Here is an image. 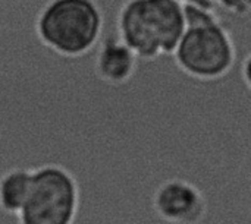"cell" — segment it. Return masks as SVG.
I'll return each instance as SVG.
<instances>
[{"mask_svg": "<svg viewBox=\"0 0 251 224\" xmlns=\"http://www.w3.org/2000/svg\"><path fill=\"white\" fill-rule=\"evenodd\" d=\"M32 186V169L13 167L0 175V211L15 216L24 208Z\"/></svg>", "mask_w": 251, "mask_h": 224, "instance_id": "obj_7", "label": "cell"}, {"mask_svg": "<svg viewBox=\"0 0 251 224\" xmlns=\"http://www.w3.org/2000/svg\"><path fill=\"white\" fill-rule=\"evenodd\" d=\"M219 7L229 12V13H235L238 16H244V15H250L251 13V1H246V0H225V1H219Z\"/></svg>", "mask_w": 251, "mask_h": 224, "instance_id": "obj_8", "label": "cell"}, {"mask_svg": "<svg viewBox=\"0 0 251 224\" xmlns=\"http://www.w3.org/2000/svg\"><path fill=\"white\" fill-rule=\"evenodd\" d=\"M138 62V57L116 34H109L97 45L94 73L106 85L122 87L135 76Z\"/></svg>", "mask_w": 251, "mask_h": 224, "instance_id": "obj_6", "label": "cell"}, {"mask_svg": "<svg viewBox=\"0 0 251 224\" xmlns=\"http://www.w3.org/2000/svg\"><path fill=\"white\" fill-rule=\"evenodd\" d=\"M240 76H241V81L244 82L246 88L251 92V51L243 60V65L240 69Z\"/></svg>", "mask_w": 251, "mask_h": 224, "instance_id": "obj_9", "label": "cell"}, {"mask_svg": "<svg viewBox=\"0 0 251 224\" xmlns=\"http://www.w3.org/2000/svg\"><path fill=\"white\" fill-rule=\"evenodd\" d=\"M81 192L76 178L60 164L32 169L29 197L18 214V224H75Z\"/></svg>", "mask_w": 251, "mask_h": 224, "instance_id": "obj_3", "label": "cell"}, {"mask_svg": "<svg viewBox=\"0 0 251 224\" xmlns=\"http://www.w3.org/2000/svg\"><path fill=\"white\" fill-rule=\"evenodd\" d=\"M34 29L46 48L60 57L78 59L101 41L104 16L93 0H53L38 10Z\"/></svg>", "mask_w": 251, "mask_h": 224, "instance_id": "obj_2", "label": "cell"}, {"mask_svg": "<svg viewBox=\"0 0 251 224\" xmlns=\"http://www.w3.org/2000/svg\"><path fill=\"white\" fill-rule=\"evenodd\" d=\"M185 21L181 0H126L116 16V35L143 62L172 57Z\"/></svg>", "mask_w": 251, "mask_h": 224, "instance_id": "obj_1", "label": "cell"}, {"mask_svg": "<svg viewBox=\"0 0 251 224\" xmlns=\"http://www.w3.org/2000/svg\"><path fill=\"white\" fill-rule=\"evenodd\" d=\"M150 210L165 224H199L207 213V202L194 183L171 176L153 189Z\"/></svg>", "mask_w": 251, "mask_h": 224, "instance_id": "obj_5", "label": "cell"}, {"mask_svg": "<svg viewBox=\"0 0 251 224\" xmlns=\"http://www.w3.org/2000/svg\"><path fill=\"white\" fill-rule=\"evenodd\" d=\"M235 60V43L224 23L185 28L172 56L181 73L200 82H215L228 76Z\"/></svg>", "mask_w": 251, "mask_h": 224, "instance_id": "obj_4", "label": "cell"}]
</instances>
